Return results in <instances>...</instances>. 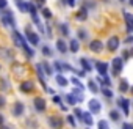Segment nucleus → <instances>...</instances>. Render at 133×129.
Instances as JSON below:
<instances>
[{
	"instance_id": "31",
	"label": "nucleus",
	"mask_w": 133,
	"mask_h": 129,
	"mask_svg": "<svg viewBox=\"0 0 133 129\" xmlns=\"http://www.w3.org/2000/svg\"><path fill=\"white\" fill-rule=\"evenodd\" d=\"M97 129H110V126H108L107 120H100V121L97 123Z\"/></svg>"
},
{
	"instance_id": "9",
	"label": "nucleus",
	"mask_w": 133,
	"mask_h": 129,
	"mask_svg": "<svg viewBox=\"0 0 133 129\" xmlns=\"http://www.w3.org/2000/svg\"><path fill=\"white\" fill-rule=\"evenodd\" d=\"M24 112H25V105H24V102H14V105H13V115L14 116H22L24 115Z\"/></svg>"
},
{
	"instance_id": "26",
	"label": "nucleus",
	"mask_w": 133,
	"mask_h": 129,
	"mask_svg": "<svg viewBox=\"0 0 133 129\" xmlns=\"http://www.w3.org/2000/svg\"><path fill=\"white\" fill-rule=\"evenodd\" d=\"M59 30H61L63 36H69V27L66 24H59Z\"/></svg>"
},
{
	"instance_id": "44",
	"label": "nucleus",
	"mask_w": 133,
	"mask_h": 129,
	"mask_svg": "<svg viewBox=\"0 0 133 129\" xmlns=\"http://www.w3.org/2000/svg\"><path fill=\"white\" fill-rule=\"evenodd\" d=\"M66 3H68L69 7H74L75 5V0H66Z\"/></svg>"
},
{
	"instance_id": "45",
	"label": "nucleus",
	"mask_w": 133,
	"mask_h": 129,
	"mask_svg": "<svg viewBox=\"0 0 133 129\" xmlns=\"http://www.w3.org/2000/svg\"><path fill=\"white\" fill-rule=\"evenodd\" d=\"M127 43H133V35H131L130 38H127Z\"/></svg>"
},
{
	"instance_id": "29",
	"label": "nucleus",
	"mask_w": 133,
	"mask_h": 129,
	"mask_svg": "<svg viewBox=\"0 0 133 129\" xmlns=\"http://www.w3.org/2000/svg\"><path fill=\"white\" fill-rule=\"evenodd\" d=\"M53 66H55V69H56V74H61V73H63V63H61V61L56 60V61L53 63Z\"/></svg>"
},
{
	"instance_id": "25",
	"label": "nucleus",
	"mask_w": 133,
	"mask_h": 129,
	"mask_svg": "<svg viewBox=\"0 0 133 129\" xmlns=\"http://www.w3.org/2000/svg\"><path fill=\"white\" fill-rule=\"evenodd\" d=\"M42 68H44V73H45L47 76H52V74H53V71H52V68H50V64H49L47 61L42 63Z\"/></svg>"
},
{
	"instance_id": "40",
	"label": "nucleus",
	"mask_w": 133,
	"mask_h": 129,
	"mask_svg": "<svg viewBox=\"0 0 133 129\" xmlns=\"http://www.w3.org/2000/svg\"><path fill=\"white\" fill-rule=\"evenodd\" d=\"M122 129H133L131 123H122Z\"/></svg>"
},
{
	"instance_id": "18",
	"label": "nucleus",
	"mask_w": 133,
	"mask_h": 129,
	"mask_svg": "<svg viewBox=\"0 0 133 129\" xmlns=\"http://www.w3.org/2000/svg\"><path fill=\"white\" fill-rule=\"evenodd\" d=\"M55 79H56V84H58L59 87H66V85L69 84V80L66 79L63 74H56V77H55Z\"/></svg>"
},
{
	"instance_id": "36",
	"label": "nucleus",
	"mask_w": 133,
	"mask_h": 129,
	"mask_svg": "<svg viewBox=\"0 0 133 129\" xmlns=\"http://www.w3.org/2000/svg\"><path fill=\"white\" fill-rule=\"evenodd\" d=\"M28 13H30L31 16H36V7H35L33 3H28Z\"/></svg>"
},
{
	"instance_id": "8",
	"label": "nucleus",
	"mask_w": 133,
	"mask_h": 129,
	"mask_svg": "<svg viewBox=\"0 0 133 129\" xmlns=\"http://www.w3.org/2000/svg\"><path fill=\"white\" fill-rule=\"evenodd\" d=\"M89 50H91V52H96V54L102 52V50H103V43H102L100 39L91 41V43H89Z\"/></svg>"
},
{
	"instance_id": "24",
	"label": "nucleus",
	"mask_w": 133,
	"mask_h": 129,
	"mask_svg": "<svg viewBox=\"0 0 133 129\" xmlns=\"http://www.w3.org/2000/svg\"><path fill=\"white\" fill-rule=\"evenodd\" d=\"M100 91L103 93V96H105V98H108V99H111V98H113V91H111L108 87H103V88H100Z\"/></svg>"
},
{
	"instance_id": "34",
	"label": "nucleus",
	"mask_w": 133,
	"mask_h": 129,
	"mask_svg": "<svg viewBox=\"0 0 133 129\" xmlns=\"http://www.w3.org/2000/svg\"><path fill=\"white\" fill-rule=\"evenodd\" d=\"M74 116L82 121V118H83V110H82V109H74Z\"/></svg>"
},
{
	"instance_id": "42",
	"label": "nucleus",
	"mask_w": 133,
	"mask_h": 129,
	"mask_svg": "<svg viewBox=\"0 0 133 129\" xmlns=\"http://www.w3.org/2000/svg\"><path fill=\"white\" fill-rule=\"evenodd\" d=\"M53 102H55V104H61V98H59L58 95H56V96H53Z\"/></svg>"
},
{
	"instance_id": "10",
	"label": "nucleus",
	"mask_w": 133,
	"mask_h": 129,
	"mask_svg": "<svg viewBox=\"0 0 133 129\" xmlns=\"http://www.w3.org/2000/svg\"><path fill=\"white\" fill-rule=\"evenodd\" d=\"M88 107H89V112H91V113H99V112L102 110V105H100V102H99L97 99H91V101L88 102Z\"/></svg>"
},
{
	"instance_id": "22",
	"label": "nucleus",
	"mask_w": 133,
	"mask_h": 129,
	"mask_svg": "<svg viewBox=\"0 0 133 129\" xmlns=\"http://www.w3.org/2000/svg\"><path fill=\"white\" fill-rule=\"evenodd\" d=\"M86 17H88V8H85V7H83V8H82V10L77 13V19H80V21H85Z\"/></svg>"
},
{
	"instance_id": "15",
	"label": "nucleus",
	"mask_w": 133,
	"mask_h": 129,
	"mask_svg": "<svg viewBox=\"0 0 133 129\" xmlns=\"http://www.w3.org/2000/svg\"><path fill=\"white\" fill-rule=\"evenodd\" d=\"M78 61H80V66H82V68H83V69H85L86 73L92 69V64L89 63V60H88V58H80Z\"/></svg>"
},
{
	"instance_id": "33",
	"label": "nucleus",
	"mask_w": 133,
	"mask_h": 129,
	"mask_svg": "<svg viewBox=\"0 0 133 129\" xmlns=\"http://www.w3.org/2000/svg\"><path fill=\"white\" fill-rule=\"evenodd\" d=\"M77 35H78V39H82V41L88 38V32H86V30H82V28L77 32Z\"/></svg>"
},
{
	"instance_id": "11",
	"label": "nucleus",
	"mask_w": 133,
	"mask_h": 129,
	"mask_svg": "<svg viewBox=\"0 0 133 129\" xmlns=\"http://www.w3.org/2000/svg\"><path fill=\"white\" fill-rule=\"evenodd\" d=\"M49 124L52 129H61L63 127V120L59 116H50L49 118Z\"/></svg>"
},
{
	"instance_id": "37",
	"label": "nucleus",
	"mask_w": 133,
	"mask_h": 129,
	"mask_svg": "<svg viewBox=\"0 0 133 129\" xmlns=\"http://www.w3.org/2000/svg\"><path fill=\"white\" fill-rule=\"evenodd\" d=\"M42 16H44L45 19H50V17H52V13H50V10H49V8H42Z\"/></svg>"
},
{
	"instance_id": "43",
	"label": "nucleus",
	"mask_w": 133,
	"mask_h": 129,
	"mask_svg": "<svg viewBox=\"0 0 133 129\" xmlns=\"http://www.w3.org/2000/svg\"><path fill=\"white\" fill-rule=\"evenodd\" d=\"M3 124H5V116H3L2 113H0V127H2Z\"/></svg>"
},
{
	"instance_id": "2",
	"label": "nucleus",
	"mask_w": 133,
	"mask_h": 129,
	"mask_svg": "<svg viewBox=\"0 0 133 129\" xmlns=\"http://www.w3.org/2000/svg\"><path fill=\"white\" fill-rule=\"evenodd\" d=\"M2 24L3 25H10V27H14L16 25V21H14V17H13V13L6 8L5 10V14H3V17H2Z\"/></svg>"
},
{
	"instance_id": "3",
	"label": "nucleus",
	"mask_w": 133,
	"mask_h": 129,
	"mask_svg": "<svg viewBox=\"0 0 133 129\" xmlns=\"http://www.w3.org/2000/svg\"><path fill=\"white\" fill-rule=\"evenodd\" d=\"M25 38H27V41L31 44V46H38L39 44V36H38V33H35V32H31L30 28H27L25 30Z\"/></svg>"
},
{
	"instance_id": "28",
	"label": "nucleus",
	"mask_w": 133,
	"mask_h": 129,
	"mask_svg": "<svg viewBox=\"0 0 133 129\" xmlns=\"http://www.w3.org/2000/svg\"><path fill=\"white\" fill-rule=\"evenodd\" d=\"M66 121H68V123H69L72 127H75V126H77V120H75V116H74V115H68Z\"/></svg>"
},
{
	"instance_id": "23",
	"label": "nucleus",
	"mask_w": 133,
	"mask_h": 129,
	"mask_svg": "<svg viewBox=\"0 0 133 129\" xmlns=\"http://www.w3.org/2000/svg\"><path fill=\"white\" fill-rule=\"evenodd\" d=\"M16 3H17L19 10L22 13H28V3H24V2H21V0H16Z\"/></svg>"
},
{
	"instance_id": "35",
	"label": "nucleus",
	"mask_w": 133,
	"mask_h": 129,
	"mask_svg": "<svg viewBox=\"0 0 133 129\" xmlns=\"http://www.w3.org/2000/svg\"><path fill=\"white\" fill-rule=\"evenodd\" d=\"M8 85H10V84H8V80H5V79H3V80H0V90H2V91L8 90V88H10Z\"/></svg>"
},
{
	"instance_id": "41",
	"label": "nucleus",
	"mask_w": 133,
	"mask_h": 129,
	"mask_svg": "<svg viewBox=\"0 0 133 129\" xmlns=\"http://www.w3.org/2000/svg\"><path fill=\"white\" fill-rule=\"evenodd\" d=\"M5 104H6V99H5L2 95H0V109H2V107H5Z\"/></svg>"
},
{
	"instance_id": "14",
	"label": "nucleus",
	"mask_w": 133,
	"mask_h": 129,
	"mask_svg": "<svg viewBox=\"0 0 133 129\" xmlns=\"http://www.w3.org/2000/svg\"><path fill=\"white\" fill-rule=\"evenodd\" d=\"M56 50L61 52V54L68 52V44L64 43V39H56Z\"/></svg>"
},
{
	"instance_id": "19",
	"label": "nucleus",
	"mask_w": 133,
	"mask_h": 129,
	"mask_svg": "<svg viewBox=\"0 0 133 129\" xmlns=\"http://www.w3.org/2000/svg\"><path fill=\"white\" fill-rule=\"evenodd\" d=\"M130 90V85H128V82L125 80V79H122L121 82H119V91L121 93H127Z\"/></svg>"
},
{
	"instance_id": "7",
	"label": "nucleus",
	"mask_w": 133,
	"mask_h": 129,
	"mask_svg": "<svg viewBox=\"0 0 133 129\" xmlns=\"http://www.w3.org/2000/svg\"><path fill=\"white\" fill-rule=\"evenodd\" d=\"M122 66H124V60L122 58H114L113 60V76H119V73L122 71Z\"/></svg>"
},
{
	"instance_id": "12",
	"label": "nucleus",
	"mask_w": 133,
	"mask_h": 129,
	"mask_svg": "<svg viewBox=\"0 0 133 129\" xmlns=\"http://www.w3.org/2000/svg\"><path fill=\"white\" fill-rule=\"evenodd\" d=\"M19 88H21V91H24V93H31L35 87H33V82H31V80H24Z\"/></svg>"
},
{
	"instance_id": "38",
	"label": "nucleus",
	"mask_w": 133,
	"mask_h": 129,
	"mask_svg": "<svg viewBox=\"0 0 133 129\" xmlns=\"http://www.w3.org/2000/svg\"><path fill=\"white\" fill-rule=\"evenodd\" d=\"M71 82H72L74 85H77V88H82V90L85 88V87H83V84H82V82H80L78 79H75V77H74V79H71Z\"/></svg>"
},
{
	"instance_id": "49",
	"label": "nucleus",
	"mask_w": 133,
	"mask_h": 129,
	"mask_svg": "<svg viewBox=\"0 0 133 129\" xmlns=\"http://www.w3.org/2000/svg\"><path fill=\"white\" fill-rule=\"evenodd\" d=\"M119 2H125V0H119Z\"/></svg>"
},
{
	"instance_id": "16",
	"label": "nucleus",
	"mask_w": 133,
	"mask_h": 129,
	"mask_svg": "<svg viewBox=\"0 0 133 129\" xmlns=\"http://www.w3.org/2000/svg\"><path fill=\"white\" fill-rule=\"evenodd\" d=\"M69 49H71L72 54H77L78 49H80V43H78V39H71V41H69Z\"/></svg>"
},
{
	"instance_id": "30",
	"label": "nucleus",
	"mask_w": 133,
	"mask_h": 129,
	"mask_svg": "<svg viewBox=\"0 0 133 129\" xmlns=\"http://www.w3.org/2000/svg\"><path fill=\"white\" fill-rule=\"evenodd\" d=\"M42 55H45V57H52L53 52H52V49H50L49 46H42Z\"/></svg>"
},
{
	"instance_id": "5",
	"label": "nucleus",
	"mask_w": 133,
	"mask_h": 129,
	"mask_svg": "<svg viewBox=\"0 0 133 129\" xmlns=\"http://www.w3.org/2000/svg\"><path fill=\"white\" fill-rule=\"evenodd\" d=\"M119 44H121V41H119L117 36H110V39L107 41V47H108V50H111V52H116V50L119 49Z\"/></svg>"
},
{
	"instance_id": "46",
	"label": "nucleus",
	"mask_w": 133,
	"mask_h": 129,
	"mask_svg": "<svg viewBox=\"0 0 133 129\" xmlns=\"http://www.w3.org/2000/svg\"><path fill=\"white\" fill-rule=\"evenodd\" d=\"M128 3H130V5H131V7H133V0H128Z\"/></svg>"
},
{
	"instance_id": "50",
	"label": "nucleus",
	"mask_w": 133,
	"mask_h": 129,
	"mask_svg": "<svg viewBox=\"0 0 133 129\" xmlns=\"http://www.w3.org/2000/svg\"><path fill=\"white\" fill-rule=\"evenodd\" d=\"M2 127H3V126H2ZM3 129H8V127H3Z\"/></svg>"
},
{
	"instance_id": "1",
	"label": "nucleus",
	"mask_w": 133,
	"mask_h": 129,
	"mask_svg": "<svg viewBox=\"0 0 133 129\" xmlns=\"http://www.w3.org/2000/svg\"><path fill=\"white\" fill-rule=\"evenodd\" d=\"M11 36H13V41H14V44H16L17 47L24 49V50L27 52V55H28V57H33V55H35V50L28 47V44H27V39H25V38H24V36H22V35H21L17 30H14V32L11 33Z\"/></svg>"
},
{
	"instance_id": "32",
	"label": "nucleus",
	"mask_w": 133,
	"mask_h": 129,
	"mask_svg": "<svg viewBox=\"0 0 133 129\" xmlns=\"http://www.w3.org/2000/svg\"><path fill=\"white\" fill-rule=\"evenodd\" d=\"M124 17H125V22H127V25H131V27H133V14L124 13Z\"/></svg>"
},
{
	"instance_id": "27",
	"label": "nucleus",
	"mask_w": 133,
	"mask_h": 129,
	"mask_svg": "<svg viewBox=\"0 0 133 129\" xmlns=\"http://www.w3.org/2000/svg\"><path fill=\"white\" fill-rule=\"evenodd\" d=\"M110 118H111L113 121H119V118H121V113H119L117 110H111V112H110Z\"/></svg>"
},
{
	"instance_id": "6",
	"label": "nucleus",
	"mask_w": 133,
	"mask_h": 129,
	"mask_svg": "<svg viewBox=\"0 0 133 129\" xmlns=\"http://www.w3.org/2000/svg\"><path fill=\"white\" fill-rule=\"evenodd\" d=\"M94 66H96L97 73H99L102 77L108 76V64H107V63H103V61H96V63H94Z\"/></svg>"
},
{
	"instance_id": "4",
	"label": "nucleus",
	"mask_w": 133,
	"mask_h": 129,
	"mask_svg": "<svg viewBox=\"0 0 133 129\" xmlns=\"http://www.w3.org/2000/svg\"><path fill=\"white\" fill-rule=\"evenodd\" d=\"M117 105L122 109V113H124L125 116L130 115V99H127V98H119Z\"/></svg>"
},
{
	"instance_id": "13",
	"label": "nucleus",
	"mask_w": 133,
	"mask_h": 129,
	"mask_svg": "<svg viewBox=\"0 0 133 129\" xmlns=\"http://www.w3.org/2000/svg\"><path fill=\"white\" fill-rule=\"evenodd\" d=\"M35 109L38 110V112H44L45 110V101L42 99V98H35Z\"/></svg>"
},
{
	"instance_id": "17",
	"label": "nucleus",
	"mask_w": 133,
	"mask_h": 129,
	"mask_svg": "<svg viewBox=\"0 0 133 129\" xmlns=\"http://www.w3.org/2000/svg\"><path fill=\"white\" fill-rule=\"evenodd\" d=\"M66 102H68L69 105H75L78 102V98L74 93H69V95H66Z\"/></svg>"
},
{
	"instance_id": "47",
	"label": "nucleus",
	"mask_w": 133,
	"mask_h": 129,
	"mask_svg": "<svg viewBox=\"0 0 133 129\" xmlns=\"http://www.w3.org/2000/svg\"><path fill=\"white\" fill-rule=\"evenodd\" d=\"M130 91H131V95H133V85H131V88H130Z\"/></svg>"
},
{
	"instance_id": "20",
	"label": "nucleus",
	"mask_w": 133,
	"mask_h": 129,
	"mask_svg": "<svg viewBox=\"0 0 133 129\" xmlns=\"http://www.w3.org/2000/svg\"><path fill=\"white\" fill-rule=\"evenodd\" d=\"M82 121H83L85 124L91 126V124H92V116H91V112H83V118H82Z\"/></svg>"
},
{
	"instance_id": "21",
	"label": "nucleus",
	"mask_w": 133,
	"mask_h": 129,
	"mask_svg": "<svg viewBox=\"0 0 133 129\" xmlns=\"http://www.w3.org/2000/svg\"><path fill=\"white\" fill-rule=\"evenodd\" d=\"M88 88H89L92 93H99V91H100V88L97 87V82H96V80H92V79L88 82Z\"/></svg>"
},
{
	"instance_id": "39",
	"label": "nucleus",
	"mask_w": 133,
	"mask_h": 129,
	"mask_svg": "<svg viewBox=\"0 0 133 129\" xmlns=\"http://www.w3.org/2000/svg\"><path fill=\"white\" fill-rule=\"evenodd\" d=\"M8 3H6V0H0V10H6Z\"/></svg>"
},
{
	"instance_id": "48",
	"label": "nucleus",
	"mask_w": 133,
	"mask_h": 129,
	"mask_svg": "<svg viewBox=\"0 0 133 129\" xmlns=\"http://www.w3.org/2000/svg\"><path fill=\"white\" fill-rule=\"evenodd\" d=\"M130 55H133V50H130Z\"/></svg>"
}]
</instances>
